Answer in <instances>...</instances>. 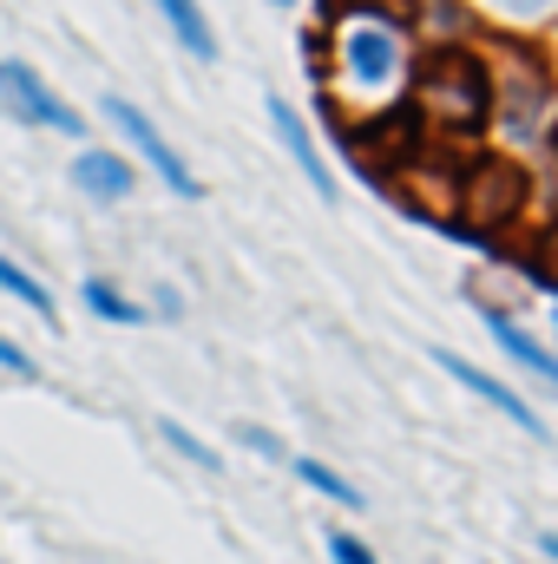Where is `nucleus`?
<instances>
[{
	"label": "nucleus",
	"instance_id": "nucleus-16",
	"mask_svg": "<svg viewBox=\"0 0 558 564\" xmlns=\"http://www.w3.org/2000/svg\"><path fill=\"white\" fill-rule=\"evenodd\" d=\"M0 295H13L20 308H33L40 322H53V295H46V282L33 276V270H20L13 257H0Z\"/></svg>",
	"mask_w": 558,
	"mask_h": 564
},
{
	"label": "nucleus",
	"instance_id": "nucleus-18",
	"mask_svg": "<svg viewBox=\"0 0 558 564\" xmlns=\"http://www.w3.org/2000/svg\"><path fill=\"white\" fill-rule=\"evenodd\" d=\"M329 558H335V564H382L368 539H355V532H342V525L329 532Z\"/></svg>",
	"mask_w": 558,
	"mask_h": 564
},
{
	"label": "nucleus",
	"instance_id": "nucleus-8",
	"mask_svg": "<svg viewBox=\"0 0 558 564\" xmlns=\"http://www.w3.org/2000/svg\"><path fill=\"white\" fill-rule=\"evenodd\" d=\"M388 7L401 13V26H408V40H415L420 53L480 40V13L466 0H388Z\"/></svg>",
	"mask_w": 558,
	"mask_h": 564
},
{
	"label": "nucleus",
	"instance_id": "nucleus-10",
	"mask_svg": "<svg viewBox=\"0 0 558 564\" xmlns=\"http://www.w3.org/2000/svg\"><path fill=\"white\" fill-rule=\"evenodd\" d=\"M73 191L93 197V204H126V197L139 191V171H132L126 151H112V144H86V151L73 158Z\"/></svg>",
	"mask_w": 558,
	"mask_h": 564
},
{
	"label": "nucleus",
	"instance_id": "nucleus-6",
	"mask_svg": "<svg viewBox=\"0 0 558 564\" xmlns=\"http://www.w3.org/2000/svg\"><path fill=\"white\" fill-rule=\"evenodd\" d=\"M106 119H112V132L132 144V151H139V158L151 164V171H158V177H164V191H171V197H204V177H197V171H191V164L178 158V144L164 139V132H158V126L144 119L132 99L106 93Z\"/></svg>",
	"mask_w": 558,
	"mask_h": 564
},
{
	"label": "nucleus",
	"instance_id": "nucleus-25",
	"mask_svg": "<svg viewBox=\"0 0 558 564\" xmlns=\"http://www.w3.org/2000/svg\"><path fill=\"white\" fill-rule=\"evenodd\" d=\"M552 335H558V308H552Z\"/></svg>",
	"mask_w": 558,
	"mask_h": 564
},
{
	"label": "nucleus",
	"instance_id": "nucleus-23",
	"mask_svg": "<svg viewBox=\"0 0 558 564\" xmlns=\"http://www.w3.org/2000/svg\"><path fill=\"white\" fill-rule=\"evenodd\" d=\"M546 33H552V40H546V53H552V66H558V20L546 26Z\"/></svg>",
	"mask_w": 558,
	"mask_h": 564
},
{
	"label": "nucleus",
	"instance_id": "nucleus-5",
	"mask_svg": "<svg viewBox=\"0 0 558 564\" xmlns=\"http://www.w3.org/2000/svg\"><path fill=\"white\" fill-rule=\"evenodd\" d=\"M0 106H7L20 126H33V132H60V139H79V132H86V119H79L26 59H0Z\"/></svg>",
	"mask_w": 558,
	"mask_h": 564
},
{
	"label": "nucleus",
	"instance_id": "nucleus-4",
	"mask_svg": "<svg viewBox=\"0 0 558 564\" xmlns=\"http://www.w3.org/2000/svg\"><path fill=\"white\" fill-rule=\"evenodd\" d=\"M533 171L526 164H513V158H500V151H480V158H466L460 171H453V210L466 217V224H480V230H513V224H526V210H533Z\"/></svg>",
	"mask_w": 558,
	"mask_h": 564
},
{
	"label": "nucleus",
	"instance_id": "nucleus-13",
	"mask_svg": "<svg viewBox=\"0 0 558 564\" xmlns=\"http://www.w3.org/2000/svg\"><path fill=\"white\" fill-rule=\"evenodd\" d=\"M158 13H164V26H171V40L191 53V59H217V26H211V13L197 7V0H151Z\"/></svg>",
	"mask_w": 558,
	"mask_h": 564
},
{
	"label": "nucleus",
	"instance_id": "nucleus-22",
	"mask_svg": "<svg viewBox=\"0 0 558 564\" xmlns=\"http://www.w3.org/2000/svg\"><path fill=\"white\" fill-rule=\"evenodd\" d=\"M539 552H546V558L558 564V532H539Z\"/></svg>",
	"mask_w": 558,
	"mask_h": 564
},
{
	"label": "nucleus",
	"instance_id": "nucleus-9",
	"mask_svg": "<svg viewBox=\"0 0 558 564\" xmlns=\"http://www.w3.org/2000/svg\"><path fill=\"white\" fill-rule=\"evenodd\" d=\"M433 361H440V375H453V381H460V388H466L473 401H486L493 414H506V421L519 426V433L546 440V421H539V414H533V408H526V401H519V394H513L506 381H500V375H486L480 361H466V355H453V348H433Z\"/></svg>",
	"mask_w": 558,
	"mask_h": 564
},
{
	"label": "nucleus",
	"instance_id": "nucleus-15",
	"mask_svg": "<svg viewBox=\"0 0 558 564\" xmlns=\"http://www.w3.org/2000/svg\"><path fill=\"white\" fill-rule=\"evenodd\" d=\"M79 302H86L99 322H119V328H144V322H151V308H144V302H132L126 289H112L106 276H86V282H79Z\"/></svg>",
	"mask_w": 558,
	"mask_h": 564
},
{
	"label": "nucleus",
	"instance_id": "nucleus-17",
	"mask_svg": "<svg viewBox=\"0 0 558 564\" xmlns=\"http://www.w3.org/2000/svg\"><path fill=\"white\" fill-rule=\"evenodd\" d=\"M158 433H164V446H178V453H184V459H191L197 473H224L217 446H211V440H197V433H191L184 421H158Z\"/></svg>",
	"mask_w": 558,
	"mask_h": 564
},
{
	"label": "nucleus",
	"instance_id": "nucleus-7",
	"mask_svg": "<svg viewBox=\"0 0 558 564\" xmlns=\"http://www.w3.org/2000/svg\"><path fill=\"white\" fill-rule=\"evenodd\" d=\"M480 322H486V335L500 341V355H506L519 375H533V381L558 401V355H552V348H546V341L513 315V308H500V302H480Z\"/></svg>",
	"mask_w": 558,
	"mask_h": 564
},
{
	"label": "nucleus",
	"instance_id": "nucleus-24",
	"mask_svg": "<svg viewBox=\"0 0 558 564\" xmlns=\"http://www.w3.org/2000/svg\"><path fill=\"white\" fill-rule=\"evenodd\" d=\"M270 7H302V0H270Z\"/></svg>",
	"mask_w": 558,
	"mask_h": 564
},
{
	"label": "nucleus",
	"instance_id": "nucleus-12",
	"mask_svg": "<svg viewBox=\"0 0 558 564\" xmlns=\"http://www.w3.org/2000/svg\"><path fill=\"white\" fill-rule=\"evenodd\" d=\"M480 20H486V33H546L558 20V0H466Z\"/></svg>",
	"mask_w": 558,
	"mask_h": 564
},
{
	"label": "nucleus",
	"instance_id": "nucleus-1",
	"mask_svg": "<svg viewBox=\"0 0 558 564\" xmlns=\"http://www.w3.org/2000/svg\"><path fill=\"white\" fill-rule=\"evenodd\" d=\"M415 59V40L388 0H342L329 13V66L315 73V99H329L342 126L382 119L408 106Z\"/></svg>",
	"mask_w": 558,
	"mask_h": 564
},
{
	"label": "nucleus",
	"instance_id": "nucleus-21",
	"mask_svg": "<svg viewBox=\"0 0 558 564\" xmlns=\"http://www.w3.org/2000/svg\"><path fill=\"white\" fill-rule=\"evenodd\" d=\"M0 375H13V381H33V355H26L13 335H0Z\"/></svg>",
	"mask_w": 558,
	"mask_h": 564
},
{
	"label": "nucleus",
	"instance_id": "nucleus-11",
	"mask_svg": "<svg viewBox=\"0 0 558 564\" xmlns=\"http://www.w3.org/2000/svg\"><path fill=\"white\" fill-rule=\"evenodd\" d=\"M270 132L282 139L289 164H296V171L309 177V191H315V197L329 204V197H335V171L322 164V151H315V132H309V119H302V112H296L289 99H277V93H270Z\"/></svg>",
	"mask_w": 558,
	"mask_h": 564
},
{
	"label": "nucleus",
	"instance_id": "nucleus-3",
	"mask_svg": "<svg viewBox=\"0 0 558 564\" xmlns=\"http://www.w3.org/2000/svg\"><path fill=\"white\" fill-rule=\"evenodd\" d=\"M408 112H415L420 139H433V144H480L486 139V119H493V73H486L480 40L420 53L415 79H408Z\"/></svg>",
	"mask_w": 558,
	"mask_h": 564
},
{
	"label": "nucleus",
	"instance_id": "nucleus-19",
	"mask_svg": "<svg viewBox=\"0 0 558 564\" xmlns=\"http://www.w3.org/2000/svg\"><path fill=\"white\" fill-rule=\"evenodd\" d=\"M237 440H244L250 453H264V459H282V466H289V446H282V440H277V433H270V426L244 421V426H237Z\"/></svg>",
	"mask_w": 558,
	"mask_h": 564
},
{
	"label": "nucleus",
	"instance_id": "nucleus-20",
	"mask_svg": "<svg viewBox=\"0 0 558 564\" xmlns=\"http://www.w3.org/2000/svg\"><path fill=\"white\" fill-rule=\"evenodd\" d=\"M533 263H539L546 276H558V210L539 224V237H533Z\"/></svg>",
	"mask_w": 558,
	"mask_h": 564
},
{
	"label": "nucleus",
	"instance_id": "nucleus-2",
	"mask_svg": "<svg viewBox=\"0 0 558 564\" xmlns=\"http://www.w3.org/2000/svg\"><path fill=\"white\" fill-rule=\"evenodd\" d=\"M486 73H493V119L486 139L500 158L526 164L539 177V164H558V66L546 40L526 33H480Z\"/></svg>",
	"mask_w": 558,
	"mask_h": 564
},
{
	"label": "nucleus",
	"instance_id": "nucleus-14",
	"mask_svg": "<svg viewBox=\"0 0 558 564\" xmlns=\"http://www.w3.org/2000/svg\"><path fill=\"white\" fill-rule=\"evenodd\" d=\"M289 473L309 486V492H322V499H335V506H348V512H362V486L348 479V473H335L329 459H309V453H289Z\"/></svg>",
	"mask_w": 558,
	"mask_h": 564
}]
</instances>
